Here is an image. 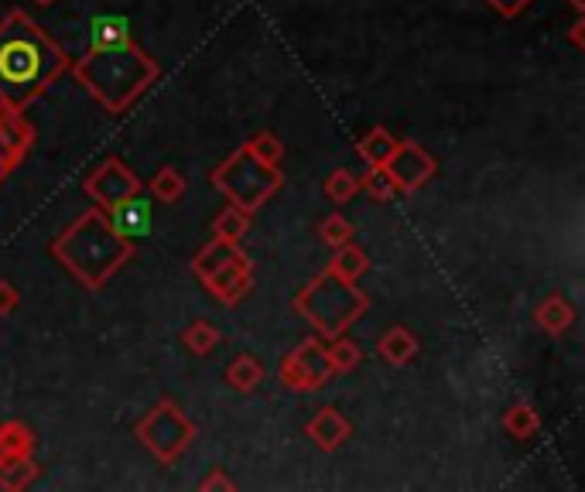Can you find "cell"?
Segmentation results:
<instances>
[{
    "mask_svg": "<svg viewBox=\"0 0 585 492\" xmlns=\"http://www.w3.org/2000/svg\"><path fill=\"white\" fill-rule=\"evenodd\" d=\"M69 52L45 24L14 8L0 18V103L8 110H28L42 100L59 75L69 72Z\"/></svg>",
    "mask_w": 585,
    "mask_h": 492,
    "instance_id": "1",
    "label": "cell"
},
{
    "mask_svg": "<svg viewBox=\"0 0 585 492\" xmlns=\"http://www.w3.org/2000/svg\"><path fill=\"white\" fill-rule=\"evenodd\" d=\"M49 254L69 277H75V284H83L86 291H103V287L137 257V246L134 239L116 233L106 213L93 205V209L75 216V223H69L49 243Z\"/></svg>",
    "mask_w": 585,
    "mask_h": 492,
    "instance_id": "2",
    "label": "cell"
},
{
    "mask_svg": "<svg viewBox=\"0 0 585 492\" xmlns=\"http://www.w3.org/2000/svg\"><path fill=\"white\" fill-rule=\"evenodd\" d=\"M69 72L93 96V103L113 116L127 113L162 79L158 59L144 52L137 41L113 49H86L83 59L69 62Z\"/></svg>",
    "mask_w": 585,
    "mask_h": 492,
    "instance_id": "3",
    "label": "cell"
},
{
    "mask_svg": "<svg viewBox=\"0 0 585 492\" xmlns=\"http://www.w3.org/2000/svg\"><path fill=\"white\" fill-rule=\"evenodd\" d=\"M291 308L298 318L311 325V332L329 342L349 332V325L370 308V298L360 284L339 280L332 270H322L291 298Z\"/></svg>",
    "mask_w": 585,
    "mask_h": 492,
    "instance_id": "4",
    "label": "cell"
},
{
    "mask_svg": "<svg viewBox=\"0 0 585 492\" xmlns=\"http://www.w3.org/2000/svg\"><path fill=\"white\" fill-rule=\"evenodd\" d=\"M213 188L226 198V205H237L244 213H260L264 205L275 198L285 185V172L270 168V164L257 161L244 144L233 151L229 157H223L213 175H209Z\"/></svg>",
    "mask_w": 585,
    "mask_h": 492,
    "instance_id": "5",
    "label": "cell"
},
{
    "mask_svg": "<svg viewBox=\"0 0 585 492\" xmlns=\"http://www.w3.org/2000/svg\"><path fill=\"white\" fill-rule=\"evenodd\" d=\"M195 434H199V428H195V421L172 397H162L134 424V438L141 441V448L165 469H172L185 455V451L192 448V441H195Z\"/></svg>",
    "mask_w": 585,
    "mask_h": 492,
    "instance_id": "6",
    "label": "cell"
},
{
    "mask_svg": "<svg viewBox=\"0 0 585 492\" xmlns=\"http://www.w3.org/2000/svg\"><path fill=\"white\" fill-rule=\"evenodd\" d=\"M332 366H329V352H326V339L308 336L301 339L288 356H281L278 362V380L295 390V393H316L332 380Z\"/></svg>",
    "mask_w": 585,
    "mask_h": 492,
    "instance_id": "7",
    "label": "cell"
},
{
    "mask_svg": "<svg viewBox=\"0 0 585 492\" xmlns=\"http://www.w3.org/2000/svg\"><path fill=\"white\" fill-rule=\"evenodd\" d=\"M83 192L90 195V202L96 205V209L110 213L113 205H121V202H127L131 195L141 192V178L124 157L110 154L83 178Z\"/></svg>",
    "mask_w": 585,
    "mask_h": 492,
    "instance_id": "8",
    "label": "cell"
},
{
    "mask_svg": "<svg viewBox=\"0 0 585 492\" xmlns=\"http://www.w3.org/2000/svg\"><path fill=\"white\" fill-rule=\"evenodd\" d=\"M383 168H387L390 178H394L398 195H414L439 175V161L428 154L418 141H401Z\"/></svg>",
    "mask_w": 585,
    "mask_h": 492,
    "instance_id": "9",
    "label": "cell"
},
{
    "mask_svg": "<svg viewBox=\"0 0 585 492\" xmlns=\"http://www.w3.org/2000/svg\"><path fill=\"white\" fill-rule=\"evenodd\" d=\"M34 127L21 110H8L0 103V185H4L14 168H21L24 157L34 147Z\"/></svg>",
    "mask_w": 585,
    "mask_h": 492,
    "instance_id": "10",
    "label": "cell"
},
{
    "mask_svg": "<svg viewBox=\"0 0 585 492\" xmlns=\"http://www.w3.org/2000/svg\"><path fill=\"white\" fill-rule=\"evenodd\" d=\"M199 284L206 287V291L219 305L233 308V305H240L250 295V287H254V260L240 250L237 257H229L223 267H216L213 274H206Z\"/></svg>",
    "mask_w": 585,
    "mask_h": 492,
    "instance_id": "11",
    "label": "cell"
},
{
    "mask_svg": "<svg viewBox=\"0 0 585 492\" xmlns=\"http://www.w3.org/2000/svg\"><path fill=\"white\" fill-rule=\"evenodd\" d=\"M305 438L316 444L319 451H339L349 438H353V424H349V418L342 414L339 407L326 403L305 424Z\"/></svg>",
    "mask_w": 585,
    "mask_h": 492,
    "instance_id": "12",
    "label": "cell"
},
{
    "mask_svg": "<svg viewBox=\"0 0 585 492\" xmlns=\"http://www.w3.org/2000/svg\"><path fill=\"white\" fill-rule=\"evenodd\" d=\"M106 219H110V226H113L116 233L137 243V239H144V236L151 233V202L141 198V192H137V195H131L127 202L113 205V209L106 213Z\"/></svg>",
    "mask_w": 585,
    "mask_h": 492,
    "instance_id": "13",
    "label": "cell"
},
{
    "mask_svg": "<svg viewBox=\"0 0 585 492\" xmlns=\"http://www.w3.org/2000/svg\"><path fill=\"white\" fill-rule=\"evenodd\" d=\"M534 325L541 328L544 336L558 339V336H565L568 328L575 325V305H572L565 295L552 291L548 298H544V301L534 308Z\"/></svg>",
    "mask_w": 585,
    "mask_h": 492,
    "instance_id": "14",
    "label": "cell"
},
{
    "mask_svg": "<svg viewBox=\"0 0 585 492\" xmlns=\"http://www.w3.org/2000/svg\"><path fill=\"white\" fill-rule=\"evenodd\" d=\"M418 352H421V342H418V336L411 332L408 325L387 328V332L377 339V356L387 366H408V362H414Z\"/></svg>",
    "mask_w": 585,
    "mask_h": 492,
    "instance_id": "15",
    "label": "cell"
},
{
    "mask_svg": "<svg viewBox=\"0 0 585 492\" xmlns=\"http://www.w3.org/2000/svg\"><path fill=\"white\" fill-rule=\"evenodd\" d=\"M240 250H244L240 243H229V239L213 236L206 246H199V250H195V257L188 260V270H192V277H195V280H203L206 274H213L216 267H223L229 257H237Z\"/></svg>",
    "mask_w": 585,
    "mask_h": 492,
    "instance_id": "16",
    "label": "cell"
},
{
    "mask_svg": "<svg viewBox=\"0 0 585 492\" xmlns=\"http://www.w3.org/2000/svg\"><path fill=\"white\" fill-rule=\"evenodd\" d=\"M326 270H332L339 280L360 284V277L370 270V257H367L363 246H357L353 239H349V243L336 246V250H332V260H329V267H326Z\"/></svg>",
    "mask_w": 585,
    "mask_h": 492,
    "instance_id": "17",
    "label": "cell"
},
{
    "mask_svg": "<svg viewBox=\"0 0 585 492\" xmlns=\"http://www.w3.org/2000/svg\"><path fill=\"white\" fill-rule=\"evenodd\" d=\"M127 41H134V31L124 18L103 14V18L90 21L86 49H113V45H127Z\"/></svg>",
    "mask_w": 585,
    "mask_h": 492,
    "instance_id": "18",
    "label": "cell"
},
{
    "mask_svg": "<svg viewBox=\"0 0 585 492\" xmlns=\"http://www.w3.org/2000/svg\"><path fill=\"white\" fill-rule=\"evenodd\" d=\"M500 424H503V431L511 434L514 441H531L541 431V414H537L534 403L517 400V403H511V407L503 410V421Z\"/></svg>",
    "mask_w": 585,
    "mask_h": 492,
    "instance_id": "19",
    "label": "cell"
},
{
    "mask_svg": "<svg viewBox=\"0 0 585 492\" xmlns=\"http://www.w3.org/2000/svg\"><path fill=\"white\" fill-rule=\"evenodd\" d=\"M264 366H260V359L257 356H250V352H240L237 359H233L229 366H226V373H223V380H226V387H233L237 393H254L260 383H264Z\"/></svg>",
    "mask_w": 585,
    "mask_h": 492,
    "instance_id": "20",
    "label": "cell"
},
{
    "mask_svg": "<svg viewBox=\"0 0 585 492\" xmlns=\"http://www.w3.org/2000/svg\"><path fill=\"white\" fill-rule=\"evenodd\" d=\"M34 448L38 438L24 421H0V459H28Z\"/></svg>",
    "mask_w": 585,
    "mask_h": 492,
    "instance_id": "21",
    "label": "cell"
},
{
    "mask_svg": "<svg viewBox=\"0 0 585 492\" xmlns=\"http://www.w3.org/2000/svg\"><path fill=\"white\" fill-rule=\"evenodd\" d=\"M219 342H223V328L213 325V321H206V318H195V321H188V325L182 328V346H185L192 356H199V359L213 356Z\"/></svg>",
    "mask_w": 585,
    "mask_h": 492,
    "instance_id": "22",
    "label": "cell"
},
{
    "mask_svg": "<svg viewBox=\"0 0 585 492\" xmlns=\"http://www.w3.org/2000/svg\"><path fill=\"white\" fill-rule=\"evenodd\" d=\"M147 192H151V198H158L165 205H175V202L185 198L188 182H185V175L178 168H172V164H162V168L154 172V178L147 182Z\"/></svg>",
    "mask_w": 585,
    "mask_h": 492,
    "instance_id": "23",
    "label": "cell"
},
{
    "mask_svg": "<svg viewBox=\"0 0 585 492\" xmlns=\"http://www.w3.org/2000/svg\"><path fill=\"white\" fill-rule=\"evenodd\" d=\"M398 144H401V137H394L387 127H373V131H367V134L357 141V154H360L367 164H387L390 154L398 151Z\"/></svg>",
    "mask_w": 585,
    "mask_h": 492,
    "instance_id": "24",
    "label": "cell"
},
{
    "mask_svg": "<svg viewBox=\"0 0 585 492\" xmlns=\"http://www.w3.org/2000/svg\"><path fill=\"white\" fill-rule=\"evenodd\" d=\"M38 475H42V465L34 462V455H28V459H0V489L21 492Z\"/></svg>",
    "mask_w": 585,
    "mask_h": 492,
    "instance_id": "25",
    "label": "cell"
},
{
    "mask_svg": "<svg viewBox=\"0 0 585 492\" xmlns=\"http://www.w3.org/2000/svg\"><path fill=\"white\" fill-rule=\"evenodd\" d=\"M326 352H329V366H332V373H336V377L353 373V369L363 362L360 346H357L353 339H349V336H336V339H329Z\"/></svg>",
    "mask_w": 585,
    "mask_h": 492,
    "instance_id": "26",
    "label": "cell"
},
{
    "mask_svg": "<svg viewBox=\"0 0 585 492\" xmlns=\"http://www.w3.org/2000/svg\"><path fill=\"white\" fill-rule=\"evenodd\" d=\"M250 213L237 209V205H226V209L213 219V236L229 239V243H244V236L250 233Z\"/></svg>",
    "mask_w": 585,
    "mask_h": 492,
    "instance_id": "27",
    "label": "cell"
},
{
    "mask_svg": "<svg viewBox=\"0 0 585 492\" xmlns=\"http://www.w3.org/2000/svg\"><path fill=\"white\" fill-rule=\"evenodd\" d=\"M322 192H326V198L336 205H346V202H353L357 195H360V178L349 172V168H336V172H329L326 175V182H322Z\"/></svg>",
    "mask_w": 585,
    "mask_h": 492,
    "instance_id": "28",
    "label": "cell"
},
{
    "mask_svg": "<svg viewBox=\"0 0 585 492\" xmlns=\"http://www.w3.org/2000/svg\"><path fill=\"white\" fill-rule=\"evenodd\" d=\"M244 147H247L257 161L270 164V168H281V161H285V141H281L275 131H257L254 137L244 141Z\"/></svg>",
    "mask_w": 585,
    "mask_h": 492,
    "instance_id": "29",
    "label": "cell"
},
{
    "mask_svg": "<svg viewBox=\"0 0 585 492\" xmlns=\"http://www.w3.org/2000/svg\"><path fill=\"white\" fill-rule=\"evenodd\" d=\"M360 192H367L373 202H390L398 198V185L387 175L383 164H367V175L360 178Z\"/></svg>",
    "mask_w": 585,
    "mask_h": 492,
    "instance_id": "30",
    "label": "cell"
},
{
    "mask_svg": "<svg viewBox=\"0 0 585 492\" xmlns=\"http://www.w3.org/2000/svg\"><path fill=\"white\" fill-rule=\"evenodd\" d=\"M353 236H357V226L349 223L342 213H332V216H326V219L319 223V239L329 246V250H336V246L349 243Z\"/></svg>",
    "mask_w": 585,
    "mask_h": 492,
    "instance_id": "31",
    "label": "cell"
},
{
    "mask_svg": "<svg viewBox=\"0 0 585 492\" xmlns=\"http://www.w3.org/2000/svg\"><path fill=\"white\" fill-rule=\"evenodd\" d=\"M531 4L534 0H486V8L503 21H517L524 11H531Z\"/></svg>",
    "mask_w": 585,
    "mask_h": 492,
    "instance_id": "32",
    "label": "cell"
},
{
    "mask_svg": "<svg viewBox=\"0 0 585 492\" xmlns=\"http://www.w3.org/2000/svg\"><path fill=\"white\" fill-rule=\"evenodd\" d=\"M18 305H21V291H18V287H14L11 280L0 277V318L14 315V311H18Z\"/></svg>",
    "mask_w": 585,
    "mask_h": 492,
    "instance_id": "33",
    "label": "cell"
},
{
    "mask_svg": "<svg viewBox=\"0 0 585 492\" xmlns=\"http://www.w3.org/2000/svg\"><path fill=\"white\" fill-rule=\"evenodd\" d=\"M216 489H219V492H233V489H240V485L233 482L223 469H213V472L199 482V492H216Z\"/></svg>",
    "mask_w": 585,
    "mask_h": 492,
    "instance_id": "34",
    "label": "cell"
},
{
    "mask_svg": "<svg viewBox=\"0 0 585 492\" xmlns=\"http://www.w3.org/2000/svg\"><path fill=\"white\" fill-rule=\"evenodd\" d=\"M568 38H572V45L582 52L585 49V14H575L572 28H568Z\"/></svg>",
    "mask_w": 585,
    "mask_h": 492,
    "instance_id": "35",
    "label": "cell"
},
{
    "mask_svg": "<svg viewBox=\"0 0 585 492\" xmlns=\"http://www.w3.org/2000/svg\"><path fill=\"white\" fill-rule=\"evenodd\" d=\"M565 4H568L575 14H585V0H565Z\"/></svg>",
    "mask_w": 585,
    "mask_h": 492,
    "instance_id": "36",
    "label": "cell"
},
{
    "mask_svg": "<svg viewBox=\"0 0 585 492\" xmlns=\"http://www.w3.org/2000/svg\"><path fill=\"white\" fill-rule=\"evenodd\" d=\"M34 4H38V8H52V4H55V0H34Z\"/></svg>",
    "mask_w": 585,
    "mask_h": 492,
    "instance_id": "37",
    "label": "cell"
}]
</instances>
